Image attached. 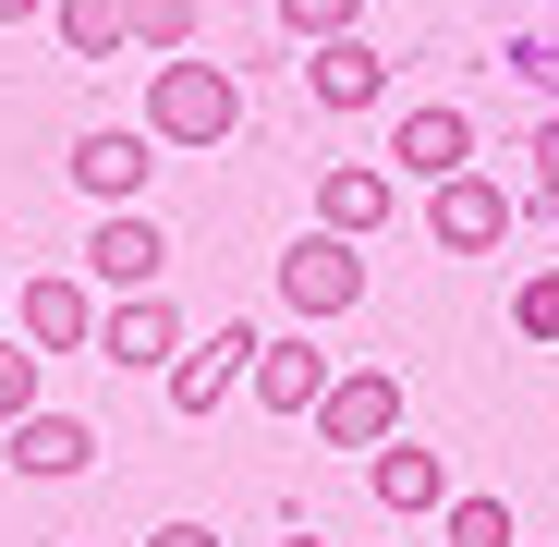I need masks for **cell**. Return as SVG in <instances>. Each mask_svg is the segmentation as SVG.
I'll return each mask as SVG.
<instances>
[{
	"instance_id": "obj_8",
	"label": "cell",
	"mask_w": 559,
	"mask_h": 547,
	"mask_svg": "<svg viewBox=\"0 0 559 547\" xmlns=\"http://www.w3.org/2000/svg\"><path fill=\"white\" fill-rule=\"evenodd\" d=\"M365 499H378L390 523H438L462 487L438 475V450H414V438H390V450H365Z\"/></svg>"
},
{
	"instance_id": "obj_19",
	"label": "cell",
	"mask_w": 559,
	"mask_h": 547,
	"mask_svg": "<svg viewBox=\"0 0 559 547\" xmlns=\"http://www.w3.org/2000/svg\"><path fill=\"white\" fill-rule=\"evenodd\" d=\"M134 49L182 61V49H195V0H134Z\"/></svg>"
},
{
	"instance_id": "obj_15",
	"label": "cell",
	"mask_w": 559,
	"mask_h": 547,
	"mask_svg": "<svg viewBox=\"0 0 559 547\" xmlns=\"http://www.w3.org/2000/svg\"><path fill=\"white\" fill-rule=\"evenodd\" d=\"M85 463H98V426H85V414H25V426H13V475L61 487V475H85Z\"/></svg>"
},
{
	"instance_id": "obj_26",
	"label": "cell",
	"mask_w": 559,
	"mask_h": 547,
	"mask_svg": "<svg viewBox=\"0 0 559 547\" xmlns=\"http://www.w3.org/2000/svg\"><path fill=\"white\" fill-rule=\"evenodd\" d=\"M0 317H13V293H0Z\"/></svg>"
},
{
	"instance_id": "obj_23",
	"label": "cell",
	"mask_w": 559,
	"mask_h": 547,
	"mask_svg": "<svg viewBox=\"0 0 559 547\" xmlns=\"http://www.w3.org/2000/svg\"><path fill=\"white\" fill-rule=\"evenodd\" d=\"M146 547H219V535H207V523H158Z\"/></svg>"
},
{
	"instance_id": "obj_25",
	"label": "cell",
	"mask_w": 559,
	"mask_h": 547,
	"mask_svg": "<svg viewBox=\"0 0 559 547\" xmlns=\"http://www.w3.org/2000/svg\"><path fill=\"white\" fill-rule=\"evenodd\" d=\"M280 547H329V535H280Z\"/></svg>"
},
{
	"instance_id": "obj_14",
	"label": "cell",
	"mask_w": 559,
	"mask_h": 547,
	"mask_svg": "<svg viewBox=\"0 0 559 547\" xmlns=\"http://www.w3.org/2000/svg\"><path fill=\"white\" fill-rule=\"evenodd\" d=\"M329 390H341V378H329V353H317L305 329H293V341H267V353H255V402H267V414H317Z\"/></svg>"
},
{
	"instance_id": "obj_24",
	"label": "cell",
	"mask_w": 559,
	"mask_h": 547,
	"mask_svg": "<svg viewBox=\"0 0 559 547\" xmlns=\"http://www.w3.org/2000/svg\"><path fill=\"white\" fill-rule=\"evenodd\" d=\"M25 13H61V0H0V25H25Z\"/></svg>"
},
{
	"instance_id": "obj_17",
	"label": "cell",
	"mask_w": 559,
	"mask_h": 547,
	"mask_svg": "<svg viewBox=\"0 0 559 547\" xmlns=\"http://www.w3.org/2000/svg\"><path fill=\"white\" fill-rule=\"evenodd\" d=\"M37 365H49V353H37L25 329H0V438H13L25 414H49V402H37Z\"/></svg>"
},
{
	"instance_id": "obj_2",
	"label": "cell",
	"mask_w": 559,
	"mask_h": 547,
	"mask_svg": "<svg viewBox=\"0 0 559 547\" xmlns=\"http://www.w3.org/2000/svg\"><path fill=\"white\" fill-rule=\"evenodd\" d=\"M255 353H267V341H255L243 317H219L207 341H182V365H170V414H182V426H207L231 390H255Z\"/></svg>"
},
{
	"instance_id": "obj_4",
	"label": "cell",
	"mask_w": 559,
	"mask_h": 547,
	"mask_svg": "<svg viewBox=\"0 0 559 547\" xmlns=\"http://www.w3.org/2000/svg\"><path fill=\"white\" fill-rule=\"evenodd\" d=\"M13 329L37 341V353H98V281H73V267H37V281L13 293Z\"/></svg>"
},
{
	"instance_id": "obj_7",
	"label": "cell",
	"mask_w": 559,
	"mask_h": 547,
	"mask_svg": "<svg viewBox=\"0 0 559 547\" xmlns=\"http://www.w3.org/2000/svg\"><path fill=\"white\" fill-rule=\"evenodd\" d=\"M317 426H329V450H390L402 438V378L390 365H353V378L317 402Z\"/></svg>"
},
{
	"instance_id": "obj_18",
	"label": "cell",
	"mask_w": 559,
	"mask_h": 547,
	"mask_svg": "<svg viewBox=\"0 0 559 547\" xmlns=\"http://www.w3.org/2000/svg\"><path fill=\"white\" fill-rule=\"evenodd\" d=\"M438 547H511V499H487V487H462V499L438 511Z\"/></svg>"
},
{
	"instance_id": "obj_20",
	"label": "cell",
	"mask_w": 559,
	"mask_h": 547,
	"mask_svg": "<svg viewBox=\"0 0 559 547\" xmlns=\"http://www.w3.org/2000/svg\"><path fill=\"white\" fill-rule=\"evenodd\" d=\"M353 13H365V0H280V25H293L305 49H329V37H353Z\"/></svg>"
},
{
	"instance_id": "obj_13",
	"label": "cell",
	"mask_w": 559,
	"mask_h": 547,
	"mask_svg": "<svg viewBox=\"0 0 559 547\" xmlns=\"http://www.w3.org/2000/svg\"><path fill=\"white\" fill-rule=\"evenodd\" d=\"M402 182H426V195H438V182L450 170H475V122H462V110H402Z\"/></svg>"
},
{
	"instance_id": "obj_11",
	"label": "cell",
	"mask_w": 559,
	"mask_h": 547,
	"mask_svg": "<svg viewBox=\"0 0 559 547\" xmlns=\"http://www.w3.org/2000/svg\"><path fill=\"white\" fill-rule=\"evenodd\" d=\"M390 207H402V170H378V158H341V170L317 182V231H353V243H365Z\"/></svg>"
},
{
	"instance_id": "obj_6",
	"label": "cell",
	"mask_w": 559,
	"mask_h": 547,
	"mask_svg": "<svg viewBox=\"0 0 559 547\" xmlns=\"http://www.w3.org/2000/svg\"><path fill=\"white\" fill-rule=\"evenodd\" d=\"M158 267H170V243H158L134 207H98V231H85V281L122 305V293H158Z\"/></svg>"
},
{
	"instance_id": "obj_10",
	"label": "cell",
	"mask_w": 559,
	"mask_h": 547,
	"mask_svg": "<svg viewBox=\"0 0 559 547\" xmlns=\"http://www.w3.org/2000/svg\"><path fill=\"white\" fill-rule=\"evenodd\" d=\"M426 231H438L450 255H487V243L511 231V195H499V182H487V170H450V182H438V195H426Z\"/></svg>"
},
{
	"instance_id": "obj_12",
	"label": "cell",
	"mask_w": 559,
	"mask_h": 547,
	"mask_svg": "<svg viewBox=\"0 0 559 547\" xmlns=\"http://www.w3.org/2000/svg\"><path fill=\"white\" fill-rule=\"evenodd\" d=\"M98 365H158V378H170V365H182V317L158 293H122L110 329H98Z\"/></svg>"
},
{
	"instance_id": "obj_1",
	"label": "cell",
	"mask_w": 559,
	"mask_h": 547,
	"mask_svg": "<svg viewBox=\"0 0 559 547\" xmlns=\"http://www.w3.org/2000/svg\"><path fill=\"white\" fill-rule=\"evenodd\" d=\"M231 122H243L231 61H195V49H182V61H158V73H146V134H158V146H219Z\"/></svg>"
},
{
	"instance_id": "obj_16",
	"label": "cell",
	"mask_w": 559,
	"mask_h": 547,
	"mask_svg": "<svg viewBox=\"0 0 559 547\" xmlns=\"http://www.w3.org/2000/svg\"><path fill=\"white\" fill-rule=\"evenodd\" d=\"M49 25H61L73 61H110V49H134V0H61Z\"/></svg>"
},
{
	"instance_id": "obj_5",
	"label": "cell",
	"mask_w": 559,
	"mask_h": 547,
	"mask_svg": "<svg viewBox=\"0 0 559 547\" xmlns=\"http://www.w3.org/2000/svg\"><path fill=\"white\" fill-rule=\"evenodd\" d=\"M61 170H73V182H85L98 207H134V182L158 170V134H146V122H85Z\"/></svg>"
},
{
	"instance_id": "obj_21",
	"label": "cell",
	"mask_w": 559,
	"mask_h": 547,
	"mask_svg": "<svg viewBox=\"0 0 559 547\" xmlns=\"http://www.w3.org/2000/svg\"><path fill=\"white\" fill-rule=\"evenodd\" d=\"M511 317H523V341H559V267H535V281L511 293Z\"/></svg>"
},
{
	"instance_id": "obj_3",
	"label": "cell",
	"mask_w": 559,
	"mask_h": 547,
	"mask_svg": "<svg viewBox=\"0 0 559 547\" xmlns=\"http://www.w3.org/2000/svg\"><path fill=\"white\" fill-rule=\"evenodd\" d=\"M280 305H293L305 329H317V317H353V305H365V255H353V231H305L293 255H280Z\"/></svg>"
},
{
	"instance_id": "obj_9",
	"label": "cell",
	"mask_w": 559,
	"mask_h": 547,
	"mask_svg": "<svg viewBox=\"0 0 559 547\" xmlns=\"http://www.w3.org/2000/svg\"><path fill=\"white\" fill-rule=\"evenodd\" d=\"M305 98H317V110H378V98H390V49H378V37L305 49Z\"/></svg>"
},
{
	"instance_id": "obj_22",
	"label": "cell",
	"mask_w": 559,
	"mask_h": 547,
	"mask_svg": "<svg viewBox=\"0 0 559 547\" xmlns=\"http://www.w3.org/2000/svg\"><path fill=\"white\" fill-rule=\"evenodd\" d=\"M523 158H535V195H523V207H535V219H559V122H535V146H523Z\"/></svg>"
}]
</instances>
